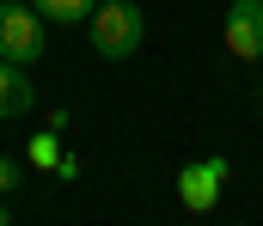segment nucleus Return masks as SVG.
I'll return each instance as SVG.
<instances>
[{"mask_svg": "<svg viewBox=\"0 0 263 226\" xmlns=\"http://www.w3.org/2000/svg\"><path fill=\"white\" fill-rule=\"evenodd\" d=\"M49 25H86L92 12H98V0H31Z\"/></svg>", "mask_w": 263, "mask_h": 226, "instance_id": "obj_7", "label": "nucleus"}, {"mask_svg": "<svg viewBox=\"0 0 263 226\" xmlns=\"http://www.w3.org/2000/svg\"><path fill=\"white\" fill-rule=\"evenodd\" d=\"M0 226H12V214H6V202H0Z\"/></svg>", "mask_w": 263, "mask_h": 226, "instance_id": "obj_9", "label": "nucleus"}, {"mask_svg": "<svg viewBox=\"0 0 263 226\" xmlns=\"http://www.w3.org/2000/svg\"><path fill=\"white\" fill-rule=\"evenodd\" d=\"M49 55V18L25 0H0V61L37 68Z\"/></svg>", "mask_w": 263, "mask_h": 226, "instance_id": "obj_2", "label": "nucleus"}, {"mask_svg": "<svg viewBox=\"0 0 263 226\" xmlns=\"http://www.w3.org/2000/svg\"><path fill=\"white\" fill-rule=\"evenodd\" d=\"M220 190H227V159H196L178 171V202L190 214H214L220 208Z\"/></svg>", "mask_w": 263, "mask_h": 226, "instance_id": "obj_3", "label": "nucleus"}, {"mask_svg": "<svg viewBox=\"0 0 263 226\" xmlns=\"http://www.w3.org/2000/svg\"><path fill=\"white\" fill-rule=\"evenodd\" d=\"M86 37L98 61H135L147 43V12L135 0H98V12L86 18Z\"/></svg>", "mask_w": 263, "mask_h": 226, "instance_id": "obj_1", "label": "nucleus"}, {"mask_svg": "<svg viewBox=\"0 0 263 226\" xmlns=\"http://www.w3.org/2000/svg\"><path fill=\"white\" fill-rule=\"evenodd\" d=\"M18 183H25V165L0 153V196H6V190H18Z\"/></svg>", "mask_w": 263, "mask_h": 226, "instance_id": "obj_8", "label": "nucleus"}, {"mask_svg": "<svg viewBox=\"0 0 263 226\" xmlns=\"http://www.w3.org/2000/svg\"><path fill=\"white\" fill-rule=\"evenodd\" d=\"M31 104H37L31 68H18V61H0V122H6V116H25Z\"/></svg>", "mask_w": 263, "mask_h": 226, "instance_id": "obj_6", "label": "nucleus"}, {"mask_svg": "<svg viewBox=\"0 0 263 226\" xmlns=\"http://www.w3.org/2000/svg\"><path fill=\"white\" fill-rule=\"evenodd\" d=\"M220 37H227V55H239V61H263V0H233Z\"/></svg>", "mask_w": 263, "mask_h": 226, "instance_id": "obj_4", "label": "nucleus"}, {"mask_svg": "<svg viewBox=\"0 0 263 226\" xmlns=\"http://www.w3.org/2000/svg\"><path fill=\"white\" fill-rule=\"evenodd\" d=\"M25 159H31V165H43V171H55L62 183H73V177H80V159L62 147V129H43V135H31Z\"/></svg>", "mask_w": 263, "mask_h": 226, "instance_id": "obj_5", "label": "nucleus"}]
</instances>
